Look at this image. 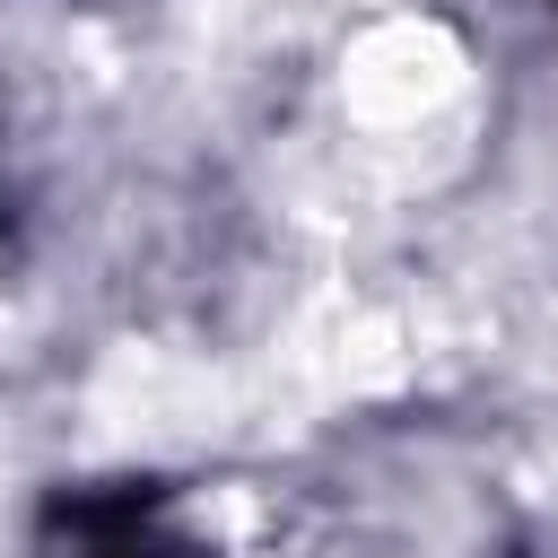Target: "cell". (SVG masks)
I'll return each mask as SVG.
<instances>
[{
    "mask_svg": "<svg viewBox=\"0 0 558 558\" xmlns=\"http://www.w3.org/2000/svg\"><path fill=\"white\" fill-rule=\"evenodd\" d=\"M462 96V44L436 17H375L340 61V105L366 140H410Z\"/></svg>",
    "mask_w": 558,
    "mask_h": 558,
    "instance_id": "cell-1",
    "label": "cell"
}]
</instances>
